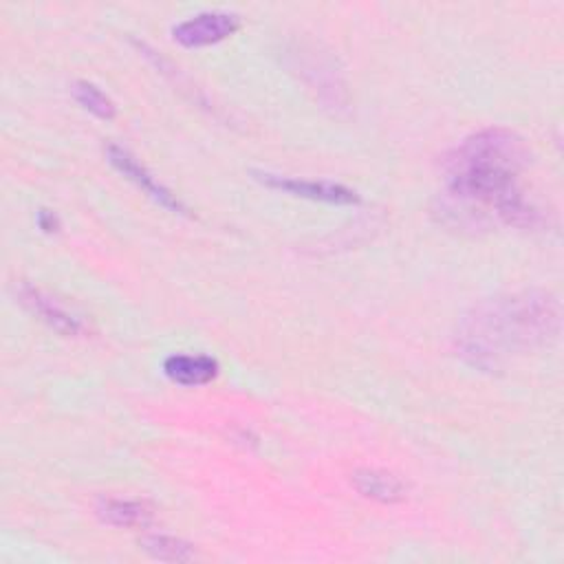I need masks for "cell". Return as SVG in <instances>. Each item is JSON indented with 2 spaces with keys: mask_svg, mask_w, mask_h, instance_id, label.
<instances>
[{
  "mask_svg": "<svg viewBox=\"0 0 564 564\" xmlns=\"http://www.w3.org/2000/svg\"><path fill=\"white\" fill-rule=\"evenodd\" d=\"M15 295L20 297V302L33 313L37 315L44 324H48L55 333L64 335V337H82L86 333V324L82 322V317H77L73 311H68L64 304H59L55 297H51L46 291L22 282L15 289Z\"/></svg>",
  "mask_w": 564,
  "mask_h": 564,
  "instance_id": "8992f818",
  "label": "cell"
},
{
  "mask_svg": "<svg viewBox=\"0 0 564 564\" xmlns=\"http://www.w3.org/2000/svg\"><path fill=\"white\" fill-rule=\"evenodd\" d=\"M106 159L108 163L121 172L128 181H132L143 194H148L154 203H159L161 207L174 212V214H187V207L176 198V194H172L163 183L156 181V176H152L143 163H139L128 150H123L121 145L110 143L106 148Z\"/></svg>",
  "mask_w": 564,
  "mask_h": 564,
  "instance_id": "5b68a950",
  "label": "cell"
},
{
  "mask_svg": "<svg viewBox=\"0 0 564 564\" xmlns=\"http://www.w3.org/2000/svg\"><path fill=\"white\" fill-rule=\"evenodd\" d=\"M37 227H40L42 231H46V234L57 231V229H59V218H57V214H53L51 209H40V212H37Z\"/></svg>",
  "mask_w": 564,
  "mask_h": 564,
  "instance_id": "7c38bea8",
  "label": "cell"
},
{
  "mask_svg": "<svg viewBox=\"0 0 564 564\" xmlns=\"http://www.w3.org/2000/svg\"><path fill=\"white\" fill-rule=\"evenodd\" d=\"M218 361L209 355H187V352H174L165 357L163 372L170 381L178 386H205L218 377Z\"/></svg>",
  "mask_w": 564,
  "mask_h": 564,
  "instance_id": "ba28073f",
  "label": "cell"
},
{
  "mask_svg": "<svg viewBox=\"0 0 564 564\" xmlns=\"http://www.w3.org/2000/svg\"><path fill=\"white\" fill-rule=\"evenodd\" d=\"M73 97L84 110H88L90 115H95L99 119L108 121L117 115L115 101L99 86H95L90 82H75L73 84Z\"/></svg>",
  "mask_w": 564,
  "mask_h": 564,
  "instance_id": "8fae6325",
  "label": "cell"
},
{
  "mask_svg": "<svg viewBox=\"0 0 564 564\" xmlns=\"http://www.w3.org/2000/svg\"><path fill=\"white\" fill-rule=\"evenodd\" d=\"M95 513L101 522L119 529H145L148 524L154 522V507L148 500L139 498H99Z\"/></svg>",
  "mask_w": 564,
  "mask_h": 564,
  "instance_id": "52a82bcc",
  "label": "cell"
},
{
  "mask_svg": "<svg viewBox=\"0 0 564 564\" xmlns=\"http://www.w3.org/2000/svg\"><path fill=\"white\" fill-rule=\"evenodd\" d=\"M557 333V300L546 291L527 289L474 304L458 322L454 341L465 364L494 372L551 344Z\"/></svg>",
  "mask_w": 564,
  "mask_h": 564,
  "instance_id": "7a4b0ae2",
  "label": "cell"
},
{
  "mask_svg": "<svg viewBox=\"0 0 564 564\" xmlns=\"http://www.w3.org/2000/svg\"><path fill=\"white\" fill-rule=\"evenodd\" d=\"M256 176L267 187L286 192L291 196L319 200V203H330V205H357V203H361V196L355 189H350L341 183L295 178V176H282V174H269V172H260Z\"/></svg>",
  "mask_w": 564,
  "mask_h": 564,
  "instance_id": "277c9868",
  "label": "cell"
},
{
  "mask_svg": "<svg viewBox=\"0 0 564 564\" xmlns=\"http://www.w3.org/2000/svg\"><path fill=\"white\" fill-rule=\"evenodd\" d=\"M350 482L364 498L386 505L401 502L408 496V485L399 476L383 469H357Z\"/></svg>",
  "mask_w": 564,
  "mask_h": 564,
  "instance_id": "9c48e42d",
  "label": "cell"
},
{
  "mask_svg": "<svg viewBox=\"0 0 564 564\" xmlns=\"http://www.w3.org/2000/svg\"><path fill=\"white\" fill-rule=\"evenodd\" d=\"M139 544L156 560L161 562H189L194 560L196 551L189 542L174 538V535H163V533H152L139 540Z\"/></svg>",
  "mask_w": 564,
  "mask_h": 564,
  "instance_id": "30bf717a",
  "label": "cell"
},
{
  "mask_svg": "<svg viewBox=\"0 0 564 564\" xmlns=\"http://www.w3.org/2000/svg\"><path fill=\"white\" fill-rule=\"evenodd\" d=\"M242 20L234 11H200L196 15H189L187 20L178 22L172 26V37L181 46L187 48H198V46H209L227 40L240 29Z\"/></svg>",
  "mask_w": 564,
  "mask_h": 564,
  "instance_id": "3957f363",
  "label": "cell"
},
{
  "mask_svg": "<svg viewBox=\"0 0 564 564\" xmlns=\"http://www.w3.org/2000/svg\"><path fill=\"white\" fill-rule=\"evenodd\" d=\"M529 150L507 128H485L465 137L447 156L452 198L489 207L502 223L520 229L542 220L540 209L522 187Z\"/></svg>",
  "mask_w": 564,
  "mask_h": 564,
  "instance_id": "6da1fadb",
  "label": "cell"
}]
</instances>
